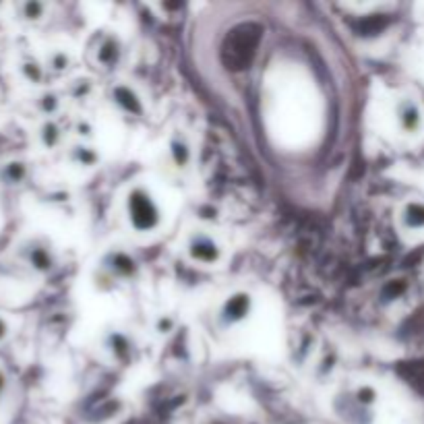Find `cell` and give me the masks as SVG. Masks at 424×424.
<instances>
[{
  "label": "cell",
  "instance_id": "6da1fadb",
  "mask_svg": "<svg viewBox=\"0 0 424 424\" xmlns=\"http://www.w3.org/2000/svg\"><path fill=\"white\" fill-rule=\"evenodd\" d=\"M124 213L128 226L137 234H153L160 230L164 213L153 193L143 184H133L124 197Z\"/></svg>",
  "mask_w": 424,
  "mask_h": 424
},
{
  "label": "cell",
  "instance_id": "7a4b0ae2",
  "mask_svg": "<svg viewBox=\"0 0 424 424\" xmlns=\"http://www.w3.org/2000/svg\"><path fill=\"white\" fill-rule=\"evenodd\" d=\"M186 257L201 267H218L224 261V249L207 230H193L184 244Z\"/></svg>",
  "mask_w": 424,
  "mask_h": 424
},
{
  "label": "cell",
  "instance_id": "3957f363",
  "mask_svg": "<svg viewBox=\"0 0 424 424\" xmlns=\"http://www.w3.org/2000/svg\"><path fill=\"white\" fill-rule=\"evenodd\" d=\"M253 309H255L253 294L247 290H236L222 300L215 313V321L222 329H234L242 325L244 321H249V317L253 315Z\"/></svg>",
  "mask_w": 424,
  "mask_h": 424
},
{
  "label": "cell",
  "instance_id": "277c9868",
  "mask_svg": "<svg viewBox=\"0 0 424 424\" xmlns=\"http://www.w3.org/2000/svg\"><path fill=\"white\" fill-rule=\"evenodd\" d=\"M19 259L35 273L48 276L56 267V255L44 238H29L19 247Z\"/></svg>",
  "mask_w": 424,
  "mask_h": 424
},
{
  "label": "cell",
  "instance_id": "5b68a950",
  "mask_svg": "<svg viewBox=\"0 0 424 424\" xmlns=\"http://www.w3.org/2000/svg\"><path fill=\"white\" fill-rule=\"evenodd\" d=\"M108 99H110V104H112L120 114H124V116H128V118H141V116H145L147 106H145L141 93H139L133 85H128V83H124V81H118V83H114V85L108 89Z\"/></svg>",
  "mask_w": 424,
  "mask_h": 424
},
{
  "label": "cell",
  "instance_id": "8992f818",
  "mask_svg": "<svg viewBox=\"0 0 424 424\" xmlns=\"http://www.w3.org/2000/svg\"><path fill=\"white\" fill-rule=\"evenodd\" d=\"M102 269L112 278V280H120V282H128L135 280L139 273V261L122 251V249H112L104 255L102 259Z\"/></svg>",
  "mask_w": 424,
  "mask_h": 424
},
{
  "label": "cell",
  "instance_id": "52a82bcc",
  "mask_svg": "<svg viewBox=\"0 0 424 424\" xmlns=\"http://www.w3.org/2000/svg\"><path fill=\"white\" fill-rule=\"evenodd\" d=\"M93 60L104 70H114L122 60V44L114 33H104L93 50Z\"/></svg>",
  "mask_w": 424,
  "mask_h": 424
},
{
  "label": "cell",
  "instance_id": "ba28073f",
  "mask_svg": "<svg viewBox=\"0 0 424 424\" xmlns=\"http://www.w3.org/2000/svg\"><path fill=\"white\" fill-rule=\"evenodd\" d=\"M168 155L178 172H184L193 164V143L182 128H176L168 139Z\"/></svg>",
  "mask_w": 424,
  "mask_h": 424
},
{
  "label": "cell",
  "instance_id": "9c48e42d",
  "mask_svg": "<svg viewBox=\"0 0 424 424\" xmlns=\"http://www.w3.org/2000/svg\"><path fill=\"white\" fill-rule=\"evenodd\" d=\"M396 120L404 135H416L423 126V112L412 97H402L396 104Z\"/></svg>",
  "mask_w": 424,
  "mask_h": 424
},
{
  "label": "cell",
  "instance_id": "30bf717a",
  "mask_svg": "<svg viewBox=\"0 0 424 424\" xmlns=\"http://www.w3.org/2000/svg\"><path fill=\"white\" fill-rule=\"evenodd\" d=\"M104 348L106 352L112 356V360L120 363V365H126L131 358H133V350H135V344L133 340L120 331V329H112L104 336Z\"/></svg>",
  "mask_w": 424,
  "mask_h": 424
},
{
  "label": "cell",
  "instance_id": "8fae6325",
  "mask_svg": "<svg viewBox=\"0 0 424 424\" xmlns=\"http://www.w3.org/2000/svg\"><path fill=\"white\" fill-rule=\"evenodd\" d=\"M66 160L75 166V168H81V170H91L99 164V151L91 145V143H83V141H77L68 147L66 151Z\"/></svg>",
  "mask_w": 424,
  "mask_h": 424
},
{
  "label": "cell",
  "instance_id": "7c38bea8",
  "mask_svg": "<svg viewBox=\"0 0 424 424\" xmlns=\"http://www.w3.org/2000/svg\"><path fill=\"white\" fill-rule=\"evenodd\" d=\"M29 178V164L25 160H6L0 164V184L15 189L25 184Z\"/></svg>",
  "mask_w": 424,
  "mask_h": 424
},
{
  "label": "cell",
  "instance_id": "4fadbf2b",
  "mask_svg": "<svg viewBox=\"0 0 424 424\" xmlns=\"http://www.w3.org/2000/svg\"><path fill=\"white\" fill-rule=\"evenodd\" d=\"M33 108L39 116H44V120H52L62 108V95L54 89H44L41 93L35 95Z\"/></svg>",
  "mask_w": 424,
  "mask_h": 424
},
{
  "label": "cell",
  "instance_id": "5bb4252c",
  "mask_svg": "<svg viewBox=\"0 0 424 424\" xmlns=\"http://www.w3.org/2000/svg\"><path fill=\"white\" fill-rule=\"evenodd\" d=\"M17 68H19V75H21V79L25 81V83H29V85H41L44 83V79H46V64L44 62H39L35 56H31V54H25L21 60H19V64H17Z\"/></svg>",
  "mask_w": 424,
  "mask_h": 424
},
{
  "label": "cell",
  "instance_id": "9a60e30c",
  "mask_svg": "<svg viewBox=\"0 0 424 424\" xmlns=\"http://www.w3.org/2000/svg\"><path fill=\"white\" fill-rule=\"evenodd\" d=\"M37 143L46 149V151H54L60 147L62 143V126L52 118V120H41L39 128H37Z\"/></svg>",
  "mask_w": 424,
  "mask_h": 424
},
{
  "label": "cell",
  "instance_id": "2e32d148",
  "mask_svg": "<svg viewBox=\"0 0 424 424\" xmlns=\"http://www.w3.org/2000/svg\"><path fill=\"white\" fill-rule=\"evenodd\" d=\"M400 224L408 232L424 230V203H418V201L406 203L400 213Z\"/></svg>",
  "mask_w": 424,
  "mask_h": 424
},
{
  "label": "cell",
  "instance_id": "e0dca14e",
  "mask_svg": "<svg viewBox=\"0 0 424 424\" xmlns=\"http://www.w3.org/2000/svg\"><path fill=\"white\" fill-rule=\"evenodd\" d=\"M17 15H19L21 21L35 25V23H41V21L46 19V15H48V4L41 2V0H25V2H21V4L17 6Z\"/></svg>",
  "mask_w": 424,
  "mask_h": 424
},
{
  "label": "cell",
  "instance_id": "ac0fdd59",
  "mask_svg": "<svg viewBox=\"0 0 424 424\" xmlns=\"http://www.w3.org/2000/svg\"><path fill=\"white\" fill-rule=\"evenodd\" d=\"M46 70L52 73V75H64L70 66H73V56L62 50V48H54L48 52L46 56Z\"/></svg>",
  "mask_w": 424,
  "mask_h": 424
},
{
  "label": "cell",
  "instance_id": "d6986e66",
  "mask_svg": "<svg viewBox=\"0 0 424 424\" xmlns=\"http://www.w3.org/2000/svg\"><path fill=\"white\" fill-rule=\"evenodd\" d=\"M93 93V81L89 77H77L66 85V95L75 102H83Z\"/></svg>",
  "mask_w": 424,
  "mask_h": 424
},
{
  "label": "cell",
  "instance_id": "ffe728a7",
  "mask_svg": "<svg viewBox=\"0 0 424 424\" xmlns=\"http://www.w3.org/2000/svg\"><path fill=\"white\" fill-rule=\"evenodd\" d=\"M352 398H354V404H356V406H360V408H371V406L377 404L379 394H377L375 385H371V383H363V385H358V387L354 389Z\"/></svg>",
  "mask_w": 424,
  "mask_h": 424
},
{
  "label": "cell",
  "instance_id": "44dd1931",
  "mask_svg": "<svg viewBox=\"0 0 424 424\" xmlns=\"http://www.w3.org/2000/svg\"><path fill=\"white\" fill-rule=\"evenodd\" d=\"M73 133L79 137V141L89 143L95 137V126H93V122L89 118H77L75 124H73Z\"/></svg>",
  "mask_w": 424,
  "mask_h": 424
},
{
  "label": "cell",
  "instance_id": "7402d4cb",
  "mask_svg": "<svg viewBox=\"0 0 424 424\" xmlns=\"http://www.w3.org/2000/svg\"><path fill=\"white\" fill-rule=\"evenodd\" d=\"M176 329V319L172 315H160L155 321H153V331L157 336H170L172 331Z\"/></svg>",
  "mask_w": 424,
  "mask_h": 424
},
{
  "label": "cell",
  "instance_id": "603a6c76",
  "mask_svg": "<svg viewBox=\"0 0 424 424\" xmlns=\"http://www.w3.org/2000/svg\"><path fill=\"white\" fill-rule=\"evenodd\" d=\"M8 336H10V325H8V321L0 315V344H4V342L8 340Z\"/></svg>",
  "mask_w": 424,
  "mask_h": 424
},
{
  "label": "cell",
  "instance_id": "cb8c5ba5",
  "mask_svg": "<svg viewBox=\"0 0 424 424\" xmlns=\"http://www.w3.org/2000/svg\"><path fill=\"white\" fill-rule=\"evenodd\" d=\"M6 387H8V375L0 369V404H2V400H4Z\"/></svg>",
  "mask_w": 424,
  "mask_h": 424
},
{
  "label": "cell",
  "instance_id": "d4e9b609",
  "mask_svg": "<svg viewBox=\"0 0 424 424\" xmlns=\"http://www.w3.org/2000/svg\"><path fill=\"white\" fill-rule=\"evenodd\" d=\"M0 6H2V2H0Z\"/></svg>",
  "mask_w": 424,
  "mask_h": 424
}]
</instances>
